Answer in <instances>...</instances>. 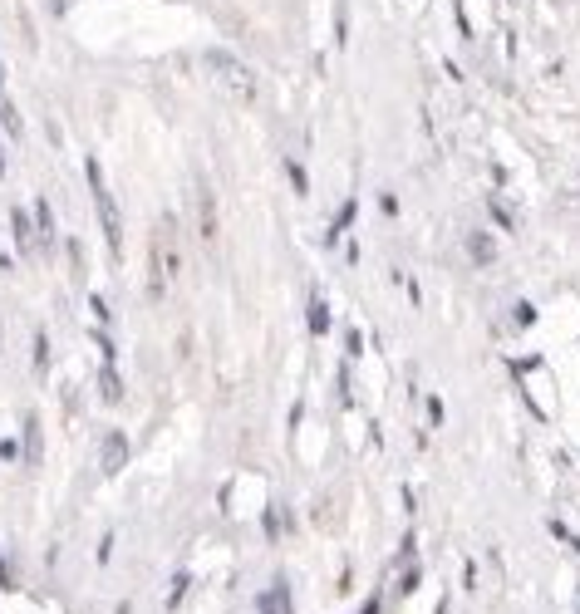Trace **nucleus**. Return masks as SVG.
<instances>
[{"mask_svg": "<svg viewBox=\"0 0 580 614\" xmlns=\"http://www.w3.org/2000/svg\"><path fill=\"white\" fill-rule=\"evenodd\" d=\"M0 123H5V133H10V138H20V128H25V123H20V113H15L10 99H0Z\"/></svg>", "mask_w": 580, "mask_h": 614, "instance_id": "ddd939ff", "label": "nucleus"}, {"mask_svg": "<svg viewBox=\"0 0 580 614\" xmlns=\"http://www.w3.org/2000/svg\"><path fill=\"white\" fill-rule=\"evenodd\" d=\"M128 462V438L123 433H104V472H118Z\"/></svg>", "mask_w": 580, "mask_h": 614, "instance_id": "423d86ee", "label": "nucleus"}, {"mask_svg": "<svg viewBox=\"0 0 580 614\" xmlns=\"http://www.w3.org/2000/svg\"><path fill=\"white\" fill-rule=\"evenodd\" d=\"M310 330H315V335H330V315H325V295H320V290L310 295Z\"/></svg>", "mask_w": 580, "mask_h": 614, "instance_id": "9b49d317", "label": "nucleus"}, {"mask_svg": "<svg viewBox=\"0 0 580 614\" xmlns=\"http://www.w3.org/2000/svg\"><path fill=\"white\" fill-rule=\"evenodd\" d=\"M35 374H50V335H35Z\"/></svg>", "mask_w": 580, "mask_h": 614, "instance_id": "f8f14e48", "label": "nucleus"}, {"mask_svg": "<svg viewBox=\"0 0 580 614\" xmlns=\"http://www.w3.org/2000/svg\"><path fill=\"white\" fill-rule=\"evenodd\" d=\"M35 231H40V241H45V251H50V246H55V212H50L45 197L35 202Z\"/></svg>", "mask_w": 580, "mask_h": 614, "instance_id": "0eeeda50", "label": "nucleus"}, {"mask_svg": "<svg viewBox=\"0 0 580 614\" xmlns=\"http://www.w3.org/2000/svg\"><path fill=\"white\" fill-rule=\"evenodd\" d=\"M286 172H290V187H295V197H305V192H310V182H305V168H300V163L290 158Z\"/></svg>", "mask_w": 580, "mask_h": 614, "instance_id": "dca6fc26", "label": "nucleus"}, {"mask_svg": "<svg viewBox=\"0 0 580 614\" xmlns=\"http://www.w3.org/2000/svg\"><path fill=\"white\" fill-rule=\"evenodd\" d=\"M354 212H359V202H354V197H349L345 207H340V222L330 226V241H335V236H340V231H349V222H354Z\"/></svg>", "mask_w": 580, "mask_h": 614, "instance_id": "2eb2a0df", "label": "nucleus"}, {"mask_svg": "<svg viewBox=\"0 0 580 614\" xmlns=\"http://www.w3.org/2000/svg\"><path fill=\"white\" fill-rule=\"evenodd\" d=\"M40 418L35 413H25V462H40Z\"/></svg>", "mask_w": 580, "mask_h": 614, "instance_id": "1a4fd4ad", "label": "nucleus"}, {"mask_svg": "<svg viewBox=\"0 0 580 614\" xmlns=\"http://www.w3.org/2000/svg\"><path fill=\"white\" fill-rule=\"evenodd\" d=\"M99 393H104V403H118V398H123V384H118L114 364H104V369H99Z\"/></svg>", "mask_w": 580, "mask_h": 614, "instance_id": "9d476101", "label": "nucleus"}, {"mask_svg": "<svg viewBox=\"0 0 580 614\" xmlns=\"http://www.w3.org/2000/svg\"><path fill=\"white\" fill-rule=\"evenodd\" d=\"M177 271H182V256H177V246H173V226L163 222L158 236H153V280H148V290L163 295L168 280H177Z\"/></svg>", "mask_w": 580, "mask_h": 614, "instance_id": "f03ea898", "label": "nucleus"}, {"mask_svg": "<svg viewBox=\"0 0 580 614\" xmlns=\"http://www.w3.org/2000/svg\"><path fill=\"white\" fill-rule=\"evenodd\" d=\"M0 457H5V462H20V443H15V438H5V443H0Z\"/></svg>", "mask_w": 580, "mask_h": 614, "instance_id": "a211bd4d", "label": "nucleus"}, {"mask_svg": "<svg viewBox=\"0 0 580 614\" xmlns=\"http://www.w3.org/2000/svg\"><path fill=\"white\" fill-rule=\"evenodd\" d=\"M0 79H5V64H0Z\"/></svg>", "mask_w": 580, "mask_h": 614, "instance_id": "412c9836", "label": "nucleus"}, {"mask_svg": "<svg viewBox=\"0 0 580 614\" xmlns=\"http://www.w3.org/2000/svg\"><path fill=\"white\" fill-rule=\"evenodd\" d=\"M197 212H202V236L217 241V202H212V187L207 182L197 187Z\"/></svg>", "mask_w": 580, "mask_h": 614, "instance_id": "39448f33", "label": "nucleus"}, {"mask_svg": "<svg viewBox=\"0 0 580 614\" xmlns=\"http://www.w3.org/2000/svg\"><path fill=\"white\" fill-rule=\"evenodd\" d=\"M89 310H94V320H99V325H109V300H104V295H94V300H89Z\"/></svg>", "mask_w": 580, "mask_h": 614, "instance_id": "f3484780", "label": "nucleus"}, {"mask_svg": "<svg viewBox=\"0 0 580 614\" xmlns=\"http://www.w3.org/2000/svg\"><path fill=\"white\" fill-rule=\"evenodd\" d=\"M187 590H192V575H177L173 590H168V610H177V605L187 600Z\"/></svg>", "mask_w": 580, "mask_h": 614, "instance_id": "4468645a", "label": "nucleus"}, {"mask_svg": "<svg viewBox=\"0 0 580 614\" xmlns=\"http://www.w3.org/2000/svg\"><path fill=\"white\" fill-rule=\"evenodd\" d=\"M0 177H5V153H0Z\"/></svg>", "mask_w": 580, "mask_h": 614, "instance_id": "aec40b11", "label": "nucleus"}, {"mask_svg": "<svg viewBox=\"0 0 580 614\" xmlns=\"http://www.w3.org/2000/svg\"><path fill=\"white\" fill-rule=\"evenodd\" d=\"M467 256H472V266H492V261H497V251H492V241H487L482 231L467 236Z\"/></svg>", "mask_w": 580, "mask_h": 614, "instance_id": "6e6552de", "label": "nucleus"}, {"mask_svg": "<svg viewBox=\"0 0 580 614\" xmlns=\"http://www.w3.org/2000/svg\"><path fill=\"white\" fill-rule=\"evenodd\" d=\"M10 236H15V251H20V261L30 256V236H35V222H30V212H10Z\"/></svg>", "mask_w": 580, "mask_h": 614, "instance_id": "20e7f679", "label": "nucleus"}, {"mask_svg": "<svg viewBox=\"0 0 580 614\" xmlns=\"http://www.w3.org/2000/svg\"><path fill=\"white\" fill-rule=\"evenodd\" d=\"M84 172H89V192H94V207H99V222H104V236H109V256H123V217H118L114 192L104 187V168L99 158H84Z\"/></svg>", "mask_w": 580, "mask_h": 614, "instance_id": "f257e3e1", "label": "nucleus"}, {"mask_svg": "<svg viewBox=\"0 0 580 614\" xmlns=\"http://www.w3.org/2000/svg\"><path fill=\"white\" fill-rule=\"evenodd\" d=\"M5 266H10V256H5V251H0V271H5Z\"/></svg>", "mask_w": 580, "mask_h": 614, "instance_id": "6ab92c4d", "label": "nucleus"}, {"mask_svg": "<svg viewBox=\"0 0 580 614\" xmlns=\"http://www.w3.org/2000/svg\"><path fill=\"white\" fill-rule=\"evenodd\" d=\"M212 64H217V69H222V74L232 79L241 94H256V79H251V74L241 69V59H232V55H212Z\"/></svg>", "mask_w": 580, "mask_h": 614, "instance_id": "7ed1b4c3", "label": "nucleus"}]
</instances>
